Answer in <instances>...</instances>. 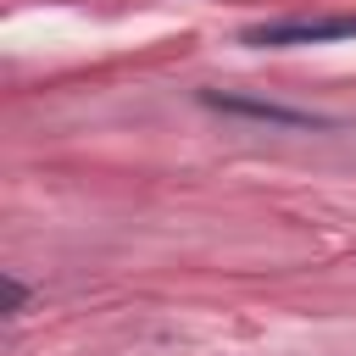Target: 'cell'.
<instances>
[{"mask_svg": "<svg viewBox=\"0 0 356 356\" xmlns=\"http://www.w3.org/2000/svg\"><path fill=\"white\" fill-rule=\"evenodd\" d=\"M250 44H323V39H356V17H284L245 33Z\"/></svg>", "mask_w": 356, "mask_h": 356, "instance_id": "cell-1", "label": "cell"}, {"mask_svg": "<svg viewBox=\"0 0 356 356\" xmlns=\"http://www.w3.org/2000/svg\"><path fill=\"white\" fill-rule=\"evenodd\" d=\"M22 300H28V289H22L17 278H6V306H11V312H22Z\"/></svg>", "mask_w": 356, "mask_h": 356, "instance_id": "cell-2", "label": "cell"}]
</instances>
